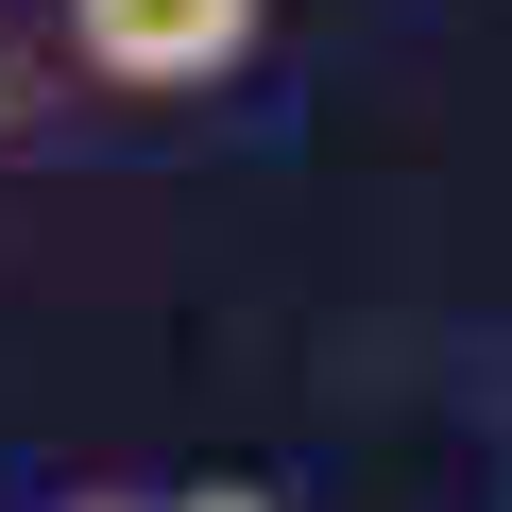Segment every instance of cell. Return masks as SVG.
<instances>
[{
    "label": "cell",
    "mask_w": 512,
    "mask_h": 512,
    "mask_svg": "<svg viewBox=\"0 0 512 512\" xmlns=\"http://www.w3.org/2000/svg\"><path fill=\"white\" fill-rule=\"evenodd\" d=\"M52 35L103 103H205L256 69V35H274V0H52Z\"/></svg>",
    "instance_id": "1"
},
{
    "label": "cell",
    "mask_w": 512,
    "mask_h": 512,
    "mask_svg": "<svg viewBox=\"0 0 512 512\" xmlns=\"http://www.w3.org/2000/svg\"><path fill=\"white\" fill-rule=\"evenodd\" d=\"M137 512H274V495H239V478H205V495H137Z\"/></svg>",
    "instance_id": "2"
},
{
    "label": "cell",
    "mask_w": 512,
    "mask_h": 512,
    "mask_svg": "<svg viewBox=\"0 0 512 512\" xmlns=\"http://www.w3.org/2000/svg\"><path fill=\"white\" fill-rule=\"evenodd\" d=\"M69 512H137V495H69Z\"/></svg>",
    "instance_id": "3"
},
{
    "label": "cell",
    "mask_w": 512,
    "mask_h": 512,
    "mask_svg": "<svg viewBox=\"0 0 512 512\" xmlns=\"http://www.w3.org/2000/svg\"><path fill=\"white\" fill-rule=\"evenodd\" d=\"M0 103H18V69H0Z\"/></svg>",
    "instance_id": "4"
}]
</instances>
